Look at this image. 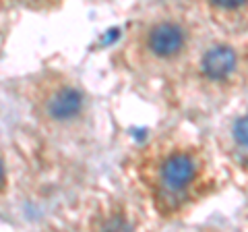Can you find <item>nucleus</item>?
<instances>
[{
	"mask_svg": "<svg viewBox=\"0 0 248 232\" xmlns=\"http://www.w3.org/2000/svg\"><path fill=\"white\" fill-rule=\"evenodd\" d=\"M128 172L153 214L180 220L219 191V170L211 151L184 133H164L128 158Z\"/></svg>",
	"mask_w": 248,
	"mask_h": 232,
	"instance_id": "nucleus-1",
	"label": "nucleus"
},
{
	"mask_svg": "<svg viewBox=\"0 0 248 232\" xmlns=\"http://www.w3.org/2000/svg\"><path fill=\"white\" fill-rule=\"evenodd\" d=\"M199 23L180 9H159L128 27L114 54L118 68L143 81H172L201 44Z\"/></svg>",
	"mask_w": 248,
	"mask_h": 232,
	"instance_id": "nucleus-2",
	"label": "nucleus"
},
{
	"mask_svg": "<svg viewBox=\"0 0 248 232\" xmlns=\"http://www.w3.org/2000/svg\"><path fill=\"white\" fill-rule=\"evenodd\" d=\"M172 98L186 108H213L248 85V37L226 35L199 44L172 81Z\"/></svg>",
	"mask_w": 248,
	"mask_h": 232,
	"instance_id": "nucleus-3",
	"label": "nucleus"
},
{
	"mask_svg": "<svg viewBox=\"0 0 248 232\" xmlns=\"http://www.w3.org/2000/svg\"><path fill=\"white\" fill-rule=\"evenodd\" d=\"M23 99L37 129L58 139L81 137L91 125V98L81 81L60 68H44L23 83Z\"/></svg>",
	"mask_w": 248,
	"mask_h": 232,
	"instance_id": "nucleus-4",
	"label": "nucleus"
},
{
	"mask_svg": "<svg viewBox=\"0 0 248 232\" xmlns=\"http://www.w3.org/2000/svg\"><path fill=\"white\" fill-rule=\"evenodd\" d=\"M190 2L221 33L248 37V0H190Z\"/></svg>",
	"mask_w": 248,
	"mask_h": 232,
	"instance_id": "nucleus-5",
	"label": "nucleus"
},
{
	"mask_svg": "<svg viewBox=\"0 0 248 232\" xmlns=\"http://www.w3.org/2000/svg\"><path fill=\"white\" fill-rule=\"evenodd\" d=\"M217 148L232 168L248 176V110L232 114L223 122L217 135Z\"/></svg>",
	"mask_w": 248,
	"mask_h": 232,
	"instance_id": "nucleus-6",
	"label": "nucleus"
},
{
	"mask_svg": "<svg viewBox=\"0 0 248 232\" xmlns=\"http://www.w3.org/2000/svg\"><path fill=\"white\" fill-rule=\"evenodd\" d=\"M66 0H23V4L29 6L33 11H52V9H58L62 6Z\"/></svg>",
	"mask_w": 248,
	"mask_h": 232,
	"instance_id": "nucleus-7",
	"label": "nucleus"
}]
</instances>
